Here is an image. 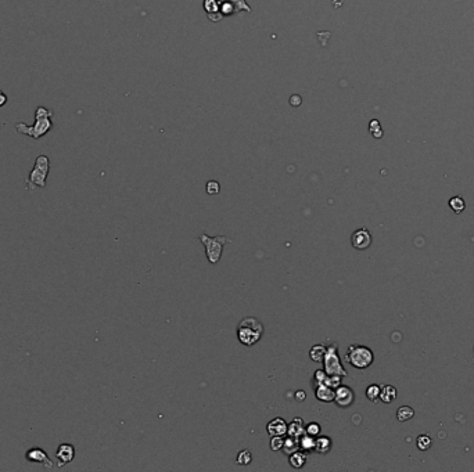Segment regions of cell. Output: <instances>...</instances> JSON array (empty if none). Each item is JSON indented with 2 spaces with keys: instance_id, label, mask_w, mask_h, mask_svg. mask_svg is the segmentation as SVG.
<instances>
[{
  "instance_id": "obj_32",
  "label": "cell",
  "mask_w": 474,
  "mask_h": 472,
  "mask_svg": "<svg viewBox=\"0 0 474 472\" xmlns=\"http://www.w3.org/2000/svg\"><path fill=\"white\" fill-rule=\"evenodd\" d=\"M7 103V96L3 93V92H0V107H3Z\"/></svg>"
},
{
  "instance_id": "obj_8",
  "label": "cell",
  "mask_w": 474,
  "mask_h": 472,
  "mask_svg": "<svg viewBox=\"0 0 474 472\" xmlns=\"http://www.w3.org/2000/svg\"><path fill=\"white\" fill-rule=\"evenodd\" d=\"M77 454V449L75 446L71 443H61L57 447L56 451V460H57V466L61 468V466L67 465L71 461H74Z\"/></svg>"
},
{
  "instance_id": "obj_5",
  "label": "cell",
  "mask_w": 474,
  "mask_h": 472,
  "mask_svg": "<svg viewBox=\"0 0 474 472\" xmlns=\"http://www.w3.org/2000/svg\"><path fill=\"white\" fill-rule=\"evenodd\" d=\"M200 241L206 247V255L207 259L210 263L217 265L218 262L221 261V256H222L223 247L229 243H232V240L226 237V235H217V237H208L207 234H201Z\"/></svg>"
},
{
  "instance_id": "obj_24",
  "label": "cell",
  "mask_w": 474,
  "mask_h": 472,
  "mask_svg": "<svg viewBox=\"0 0 474 472\" xmlns=\"http://www.w3.org/2000/svg\"><path fill=\"white\" fill-rule=\"evenodd\" d=\"M236 461H237V464H240V465H248L252 461V454L248 450H243V451H240V453L237 454Z\"/></svg>"
},
{
  "instance_id": "obj_22",
  "label": "cell",
  "mask_w": 474,
  "mask_h": 472,
  "mask_svg": "<svg viewBox=\"0 0 474 472\" xmlns=\"http://www.w3.org/2000/svg\"><path fill=\"white\" fill-rule=\"evenodd\" d=\"M416 446H418L419 450H422V451H427V450L433 446V439H431V436H429V435L422 433V435H419L418 436Z\"/></svg>"
},
{
  "instance_id": "obj_19",
  "label": "cell",
  "mask_w": 474,
  "mask_h": 472,
  "mask_svg": "<svg viewBox=\"0 0 474 472\" xmlns=\"http://www.w3.org/2000/svg\"><path fill=\"white\" fill-rule=\"evenodd\" d=\"M448 204H449V208H451L452 211L455 212L456 215H460V213L464 211V208H466V202H464V200H463L460 195L452 197Z\"/></svg>"
},
{
  "instance_id": "obj_28",
  "label": "cell",
  "mask_w": 474,
  "mask_h": 472,
  "mask_svg": "<svg viewBox=\"0 0 474 472\" xmlns=\"http://www.w3.org/2000/svg\"><path fill=\"white\" fill-rule=\"evenodd\" d=\"M206 190L210 195H217L218 193L221 191V186H219V183L215 182V180H210V182L207 183Z\"/></svg>"
},
{
  "instance_id": "obj_16",
  "label": "cell",
  "mask_w": 474,
  "mask_h": 472,
  "mask_svg": "<svg viewBox=\"0 0 474 472\" xmlns=\"http://www.w3.org/2000/svg\"><path fill=\"white\" fill-rule=\"evenodd\" d=\"M305 462H307V454H305V453L294 451V453H291L290 454V465L293 466V468L300 469V468H302V466L305 465Z\"/></svg>"
},
{
  "instance_id": "obj_9",
  "label": "cell",
  "mask_w": 474,
  "mask_h": 472,
  "mask_svg": "<svg viewBox=\"0 0 474 472\" xmlns=\"http://www.w3.org/2000/svg\"><path fill=\"white\" fill-rule=\"evenodd\" d=\"M351 243L355 250H368L370 244H372V234L369 233L368 228H359V230L354 231V234H352Z\"/></svg>"
},
{
  "instance_id": "obj_27",
  "label": "cell",
  "mask_w": 474,
  "mask_h": 472,
  "mask_svg": "<svg viewBox=\"0 0 474 472\" xmlns=\"http://www.w3.org/2000/svg\"><path fill=\"white\" fill-rule=\"evenodd\" d=\"M283 443H285V438H283V436H272V440H270V449L274 450V451L282 450L283 449Z\"/></svg>"
},
{
  "instance_id": "obj_30",
  "label": "cell",
  "mask_w": 474,
  "mask_h": 472,
  "mask_svg": "<svg viewBox=\"0 0 474 472\" xmlns=\"http://www.w3.org/2000/svg\"><path fill=\"white\" fill-rule=\"evenodd\" d=\"M290 103H291V106L298 107L300 104H301V97H300V96H293V97L290 99Z\"/></svg>"
},
{
  "instance_id": "obj_17",
  "label": "cell",
  "mask_w": 474,
  "mask_h": 472,
  "mask_svg": "<svg viewBox=\"0 0 474 472\" xmlns=\"http://www.w3.org/2000/svg\"><path fill=\"white\" fill-rule=\"evenodd\" d=\"M315 444H316L315 436L304 433L300 438V449L305 450V451H315Z\"/></svg>"
},
{
  "instance_id": "obj_18",
  "label": "cell",
  "mask_w": 474,
  "mask_h": 472,
  "mask_svg": "<svg viewBox=\"0 0 474 472\" xmlns=\"http://www.w3.org/2000/svg\"><path fill=\"white\" fill-rule=\"evenodd\" d=\"M413 417H415V410H413L412 407H409V406H402V407H399L396 410V420L398 421H409V420H412Z\"/></svg>"
},
{
  "instance_id": "obj_25",
  "label": "cell",
  "mask_w": 474,
  "mask_h": 472,
  "mask_svg": "<svg viewBox=\"0 0 474 472\" xmlns=\"http://www.w3.org/2000/svg\"><path fill=\"white\" fill-rule=\"evenodd\" d=\"M327 379H329V375L326 374V371H322V370H318V371H315V375H313V386H316V385H322V383H326L327 385Z\"/></svg>"
},
{
  "instance_id": "obj_21",
  "label": "cell",
  "mask_w": 474,
  "mask_h": 472,
  "mask_svg": "<svg viewBox=\"0 0 474 472\" xmlns=\"http://www.w3.org/2000/svg\"><path fill=\"white\" fill-rule=\"evenodd\" d=\"M324 353H326V346H324V345H315V346H312L311 350H309L311 359H312L313 361H316V363L323 361Z\"/></svg>"
},
{
  "instance_id": "obj_2",
  "label": "cell",
  "mask_w": 474,
  "mask_h": 472,
  "mask_svg": "<svg viewBox=\"0 0 474 472\" xmlns=\"http://www.w3.org/2000/svg\"><path fill=\"white\" fill-rule=\"evenodd\" d=\"M263 324L255 317H244L237 326V338L246 346H252L261 339Z\"/></svg>"
},
{
  "instance_id": "obj_7",
  "label": "cell",
  "mask_w": 474,
  "mask_h": 472,
  "mask_svg": "<svg viewBox=\"0 0 474 472\" xmlns=\"http://www.w3.org/2000/svg\"><path fill=\"white\" fill-rule=\"evenodd\" d=\"M25 460L28 462H34V464H40L45 468H51L53 466V461L49 458V455L46 453L45 450L40 449V447H31L25 451Z\"/></svg>"
},
{
  "instance_id": "obj_31",
  "label": "cell",
  "mask_w": 474,
  "mask_h": 472,
  "mask_svg": "<svg viewBox=\"0 0 474 472\" xmlns=\"http://www.w3.org/2000/svg\"><path fill=\"white\" fill-rule=\"evenodd\" d=\"M296 399L298 402H302V400H305V392L304 390H297L296 392Z\"/></svg>"
},
{
  "instance_id": "obj_4",
  "label": "cell",
  "mask_w": 474,
  "mask_h": 472,
  "mask_svg": "<svg viewBox=\"0 0 474 472\" xmlns=\"http://www.w3.org/2000/svg\"><path fill=\"white\" fill-rule=\"evenodd\" d=\"M346 361L358 370H365L373 364L374 355L370 348L363 345H351L346 355Z\"/></svg>"
},
{
  "instance_id": "obj_23",
  "label": "cell",
  "mask_w": 474,
  "mask_h": 472,
  "mask_svg": "<svg viewBox=\"0 0 474 472\" xmlns=\"http://www.w3.org/2000/svg\"><path fill=\"white\" fill-rule=\"evenodd\" d=\"M380 388L379 385H369L368 389H366V398H368L370 402H377V399L380 398Z\"/></svg>"
},
{
  "instance_id": "obj_10",
  "label": "cell",
  "mask_w": 474,
  "mask_h": 472,
  "mask_svg": "<svg viewBox=\"0 0 474 472\" xmlns=\"http://www.w3.org/2000/svg\"><path fill=\"white\" fill-rule=\"evenodd\" d=\"M334 402L340 407H350L355 402V394L350 386L340 385L338 388H335Z\"/></svg>"
},
{
  "instance_id": "obj_3",
  "label": "cell",
  "mask_w": 474,
  "mask_h": 472,
  "mask_svg": "<svg viewBox=\"0 0 474 472\" xmlns=\"http://www.w3.org/2000/svg\"><path fill=\"white\" fill-rule=\"evenodd\" d=\"M50 171V161L47 155H39L35 160V165L32 171L29 172L28 179L25 180L27 183V190L35 189H45L46 180L49 176Z\"/></svg>"
},
{
  "instance_id": "obj_14",
  "label": "cell",
  "mask_w": 474,
  "mask_h": 472,
  "mask_svg": "<svg viewBox=\"0 0 474 472\" xmlns=\"http://www.w3.org/2000/svg\"><path fill=\"white\" fill-rule=\"evenodd\" d=\"M396 392L395 386H392V385H383L381 388H380V398L379 399L383 402V403H392L394 400L396 399Z\"/></svg>"
},
{
  "instance_id": "obj_13",
  "label": "cell",
  "mask_w": 474,
  "mask_h": 472,
  "mask_svg": "<svg viewBox=\"0 0 474 472\" xmlns=\"http://www.w3.org/2000/svg\"><path fill=\"white\" fill-rule=\"evenodd\" d=\"M287 433H289V436H293V438H301L305 433V428H304L301 418H296L287 425Z\"/></svg>"
},
{
  "instance_id": "obj_6",
  "label": "cell",
  "mask_w": 474,
  "mask_h": 472,
  "mask_svg": "<svg viewBox=\"0 0 474 472\" xmlns=\"http://www.w3.org/2000/svg\"><path fill=\"white\" fill-rule=\"evenodd\" d=\"M323 364L324 371H326L327 375H341V377H347L346 368L341 364L337 345L331 344L330 346L326 348V353H324L323 357Z\"/></svg>"
},
{
  "instance_id": "obj_29",
  "label": "cell",
  "mask_w": 474,
  "mask_h": 472,
  "mask_svg": "<svg viewBox=\"0 0 474 472\" xmlns=\"http://www.w3.org/2000/svg\"><path fill=\"white\" fill-rule=\"evenodd\" d=\"M341 375H329V379H327V385L331 386V388H338L341 385Z\"/></svg>"
},
{
  "instance_id": "obj_1",
  "label": "cell",
  "mask_w": 474,
  "mask_h": 472,
  "mask_svg": "<svg viewBox=\"0 0 474 472\" xmlns=\"http://www.w3.org/2000/svg\"><path fill=\"white\" fill-rule=\"evenodd\" d=\"M51 115L53 112L50 110H47L45 107H38L36 112H35V123L32 126H28L27 123L18 122L16 123V130L18 133L25 134L29 136L32 139L38 140L42 136H45L51 128H53V123H51Z\"/></svg>"
},
{
  "instance_id": "obj_11",
  "label": "cell",
  "mask_w": 474,
  "mask_h": 472,
  "mask_svg": "<svg viewBox=\"0 0 474 472\" xmlns=\"http://www.w3.org/2000/svg\"><path fill=\"white\" fill-rule=\"evenodd\" d=\"M313 390H315V395H316V398H318L320 402L329 403V402H333V400H334L335 389L329 386V385H326V383L313 386Z\"/></svg>"
},
{
  "instance_id": "obj_12",
  "label": "cell",
  "mask_w": 474,
  "mask_h": 472,
  "mask_svg": "<svg viewBox=\"0 0 474 472\" xmlns=\"http://www.w3.org/2000/svg\"><path fill=\"white\" fill-rule=\"evenodd\" d=\"M266 431L270 436H285L287 433V422L283 418H276L269 422Z\"/></svg>"
},
{
  "instance_id": "obj_20",
  "label": "cell",
  "mask_w": 474,
  "mask_h": 472,
  "mask_svg": "<svg viewBox=\"0 0 474 472\" xmlns=\"http://www.w3.org/2000/svg\"><path fill=\"white\" fill-rule=\"evenodd\" d=\"M283 451H285L286 454L290 455L291 453H294L297 450H300V439L298 438H290L285 439V443H283Z\"/></svg>"
},
{
  "instance_id": "obj_15",
  "label": "cell",
  "mask_w": 474,
  "mask_h": 472,
  "mask_svg": "<svg viewBox=\"0 0 474 472\" xmlns=\"http://www.w3.org/2000/svg\"><path fill=\"white\" fill-rule=\"evenodd\" d=\"M333 447V442L329 436H320L316 439V444H315V451H318L319 454H326L329 453L330 450Z\"/></svg>"
},
{
  "instance_id": "obj_26",
  "label": "cell",
  "mask_w": 474,
  "mask_h": 472,
  "mask_svg": "<svg viewBox=\"0 0 474 472\" xmlns=\"http://www.w3.org/2000/svg\"><path fill=\"white\" fill-rule=\"evenodd\" d=\"M305 433L316 438L319 433H320V425H319L318 422H309L307 425V428H305Z\"/></svg>"
}]
</instances>
